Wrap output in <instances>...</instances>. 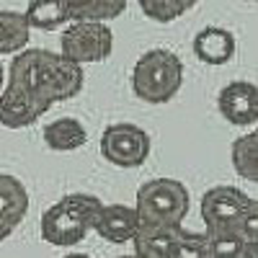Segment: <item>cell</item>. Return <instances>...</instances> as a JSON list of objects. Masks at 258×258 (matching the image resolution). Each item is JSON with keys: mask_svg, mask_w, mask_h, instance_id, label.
<instances>
[{"mask_svg": "<svg viewBox=\"0 0 258 258\" xmlns=\"http://www.w3.org/2000/svg\"><path fill=\"white\" fill-rule=\"evenodd\" d=\"M235 47H238L235 44V34L222 26H207L194 36V54L209 68L227 64L235 57Z\"/></svg>", "mask_w": 258, "mask_h": 258, "instance_id": "obj_10", "label": "cell"}, {"mask_svg": "<svg viewBox=\"0 0 258 258\" xmlns=\"http://www.w3.org/2000/svg\"><path fill=\"white\" fill-rule=\"evenodd\" d=\"M183 227H140L132 238L135 255L140 258H168L178 232Z\"/></svg>", "mask_w": 258, "mask_h": 258, "instance_id": "obj_14", "label": "cell"}, {"mask_svg": "<svg viewBox=\"0 0 258 258\" xmlns=\"http://www.w3.org/2000/svg\"><path fill=\"white\" fill-rule=\"evenodd\" d=\"M220 114L235 126L258 124V85L248 80H232L217 96Z\"/></svg>", "mask_w": 258, "mask_h": 258, "instance_id": "obj_8", "label": "cell"}, {"mask_svg": "<svg viewBox=\"0 0 258 258\" xmlns=\"http://www.w3.org/2000/svg\"><path fill=\"white\" fill-rule=\"evenodd\" d=\"M183 85V62L170 49H147L132 70V91L145 103H168Z\"/></svg>", "mask_w": 258, "mask_h": 258, "instance_id": "obj_3", "label": "cell"}, {"mask_svg": "<svg viewBox=\"0 0 258 258\" xmlns=\"http://www.w3.org/2000/svg\"><path fill=\"white\" fill-rule=\"evenodd\" d=\"M230 158H232L235 173L250 183H258V129H253V132L232 142Z\"/></svg>", "mask_w": 258, "mask_h": 258, "instance_id": "obj_18", "label": "cell"}, {"mask_svg": "<svg viewBox=\"0 0 258 258\" xmlns=\"http://www.w3.org/2000/svg\"><path fill=\"white\" fill-rule=\"evenodd\" d=\"M29 212V191L21 178L0 173V225L16 230Z\"/></svg>", "mask_w": 258, "mask_h": 258, "instance_id": "obj_12", "label": "cell"}, {"mask_svg": "<svg viewBox=\"0 0 258 258\" xmlns=\"http://www.w3.org/2000/svg\"><path fill=\"white\" fill-rule=\"evenodd\" d=\"M250 202V197L245 191H240L238 186H212L204 191L202 197V220L207 225V230H225V227H235L240 212L245 209V204Z\"/></svg>", "mask_w": 258, "mask_h": 258, "instance_id": "obj_7", "label": "cell"}, {"mask_svg": "<svg viewBox=\"0 0 258 258\" xmlns=\"http://www.w3.org/2000/svg\"><path fill=\"white\" fill-rule=\"evenodd\" d=\"M235 230L245 238V243H258V199H250L245 204L238 222H235Z\"/></svg>", "mask_w": 258, "mask_h": 258, "instance_id": "obj_22", "label": "cell"}, {"mask_svg": "<svg viewBox=\"0 0 258 258\" xmlns=\"http://www.w3.org/2000/svg\"><path fill=\"white\" fill-rule=\"evenodd\" d=\"M59 258H91V255H85V253H68V255H59Z\"/></svg>", "mask_w": 258, "mask_h": 258, "instance_id": "obj_25", "label": "cell"}, {"mask_svg": "<svg viewBox=\"0 0 258 258\" xmlns=\"http://www.w3.org/2000/svg\"><path fill=\"white\" fill-rule=\"evenodd\" d=\"M207 258H245L248 255V243L245 238L235 230H207Z\"/></svg>", "mask_w": 258, "mask_h": 258, "instance_id": "obj_19", "label": "cell"}, {"mask_svg": "<svg viewBox=\"0 0 258 258\" xmlns=\"http://www.w3.org/2000/svg\"><path fill=\"white\" fill-rule=\"evenodd\" d=\"M168 258H207V238H204V232L181 230L173 248H170V253H168Z\"/></svg>", "mask_w": 258, "mask_h": 258, "instance_id": "obj_21", "label": "cell"}, {"mask_svg": "<svg viewBox=\"0 0 258 258\" xmlns=\"http://www.w3.org/2000/svg\"><path fill=\"white\" fill-rule=\"evenodd\" d=\"M31 29L18 11H0V54H18L29 47Z\"/></svg>", "mask_w": 258, "mask_h": 258, "instance_id": "obj_17", "label": "cell"}, {"mask_svg": "<svg viewBox=\"0 0 258 258\" xmlns=\"http://www.w3.org/2000/svg\"><path fill=\"white\" fill-rule=\"evenodd\" d=\"M24 16L29 29H39V31H57L70 24L64 0H31Z\"/></svg>", "mask_w": 258, "mask_h": 258, "instance_id": "obj_16", "label": "cell"}, {"mask_svg": "<svg viewBox=\"0 0 258 258\" xmlns=\"http://www.w3.org/2000/svg\"><path fill=\"white\" fill-rule=\"evenodd\" d=\"M248 3H258V0H248Z\"/></svg>", "mask_w": 258, "mask_h": 258, "instance_id": "obj_27", "label": "cell"}, {"mask_svg": "<svg viewBox=\"0 0 258 258\" xmlns=\"http://www.w3.org/2000/svg\"><path fill=\"white\" fill-rule=\"evenodd\" d=\"M70 24L73 21H93L109 24L126 11V0H64Z\"/></svg>", "mask_w": 258, "mask_h": 258, "instance_id": "obj_15", "label": "cell"}, {"mask_svg": "<svg viewBox=\"0 0 258 258\" xmlns=\"http://www.w3.org/2000/svg\"><path fill=\"white\" fill-rule=\"evenodd\" d=\"M8 83L24 91L41 111H49L54 103L70 101L83 91L85 73L80 64L64 59L49 49H24L13 54L8 64Z\"/></svg>", "mask_w": 258, "mask_h": 258, "instance_id": "obj_1", "label": "cell"}, {"mask_svg": "<svg viewBox=\"0 0 258 258\" xmlns=\"http://www.w3.org/2000/svg\"><path fill=\"white\" fill-rule=\"evenodd\" d=\"M41 114L44 111H41L24 91H18L16 85L6 83V88L0 91V124L6 129L31 126L41 119Z\"/></svg>", "mask_w": 258, "mask_h": 258, "instance_id": "obj_11", "label": "cell"}, {"mask_svg": "<svg viewBox=\"0 0 258 258\" xmlns=\"http://www.w3.org/2000/svg\"><path fill=\"white\" fill-rule=\"evenodd\" d=\"M150 135L137 124H109L101 135V155L116 168H140L150 158Z\"/></svg>", "mask_w": 258, "mask_h": 258, "instance_id": "obj_6", "label": "cell"}, {"mask_svg": "<svg viewBox=\"0 0 258 258\" xmlns=\"http://www.w3.org/2000/svg\"><path fill=\"white\" fill-rule=\"evenodd\" d=\"M114 52V31L109 24H93V21H73L62 29L59 54L75 64H93L109 59Z\"/></svg>", "mask_w": 258, "mask_h": 258, "instance_id": "obj_5", "label": "cell"}, {"mask_svg": "<svg viewBox=\"0 0 258 258\" xmlns=\"http://www.w3.org/2000/svg\"><path fill=\"white\" fill-rule=\"evenodd\" d=\"M197 3L199 0H140V8L155 24H170V21L181 18L186 11H191Z\"/></svg>", "mask_w": 258, "mask_h": 258, "instance_id": "obj_20", "label": "cell"}, {"mask_svg": "<svg viewBox=\"0 0 258 258\" xmlns=\"http://www.w3.org/2000/svg\"><path fill=\"white\" fill-rule=\"evenodd\" d=\"M245 258H258V243H248V255Z\"/></svg>", "mask_w": 258, "mask_h": 258, "instance_id": "obj_23", "label": "cell"}, {"mask_svg": "<svg viewBox=\"0 0 258 258\" xmlns=\"http://www.w3.org/2000/svg\"><path fill=\"white\" fill-rule=\"evenodd\" d=\"M116 258H140V255H135V253H126V255H116Z\"/></svg>", "mask_w": 258, "mask_h": 258, "instance_id": "obj_26", "label": "cell"}, {"mask_svg": "<svg viewBox=\"0 0 258 258\" xmlns=\"http://www.w3.org/2000/svg\"><path fill=\"white\" fill-rule=\"evenodd\" d=\"M191 207L188 188L176 178L145 181L137 191V217L140 227H183Z\"/></svg>", "mask_w": 258, "mask_h": 258, "instance_id": "obj_4", "label": "cell"}, {"mask_svg": "<svg viewBox=\"0 0 258 258\" xmlns=\"http://www.w3.org/2000/svg\"><path fill=\"white\" fill-rule=\"evenodd\" d=\"M103 202L93 194L73 191L64 194L59 202H54L41 214V238L57 248H73L96 225V217Z\"/></svg>", "mask_w": 258, "mask_h": 258, "instance_id": "obj_2", "label": "cell"}, {"mask_svg": "<svg viewBox=\"0 0 258 258\" xmlns=\"http://www.w3.org/2000/svg\"><path fill=\"white\" fill-rule=\"evenodd\" d=\"M137 230H140L137 209L126 204H103L93 225V232H98L103 240L116 245L129 243L137 235Z\"/></svg>", "mask_w": 258, "mask_h": 258, "instance_id": "obj_9", "label": "cell"}, {"mask_svg": "<svg viewBox=\"0 0 258 258\" xmlns=\"http://www.w3.org/2000/svg\"><path fill=\"white\" fill-rule=\"evenodd\" d=\"M6 88V70H3V62H0V91Z\"/></svg>", "mask_w": 258, "mask_h": 258, "instance_id": "obj_24", "label": "cell"}, {"mask_svg": "<svg viewBox=\"0 0 258 258\" xmlns=\"http://www.w3.org/2000/svg\"><path fill=\"white\" fill-rule=\"evenodd\" d=\"M41 137H44V145L54 153H73L88 142V132H85L83 121L75 116H59L49 121L41 129Z\"/></svg>", "mask_w": 258, "mask_h": 258, "instance_id": "obj_13", "label": "cell"}]
</instances>
